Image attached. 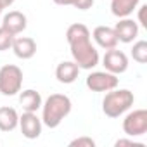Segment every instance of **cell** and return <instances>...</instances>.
<instances>
[{
    "instance_id": "cell-20",
    "label": "cell",
    "mask_w": 147,
    "mask_h": 147,
    "mask_svg": "<svg viewBox=\"0 0 147 147\" xmlns=\"http://www.w3.org/2000/svg\"><path fill=\"white\" fill-rule=\"evenodd\" d=\"M69 147H95V140L92 137H78L69 142Z\"/></svg>"
},
{
    "instance_id": "cell-2",
    "label": "cell",
    "mask_w": 147,
    "mask_h": 147,
    "mask_svg": "<svg viewBox=\"0 0 147 147\" xmlns=\"http://www.w3.org/2000/svg\"><path fill=\"white\" fill-rule=\"evenodd\" d=\"M73 102L64 94H52L42 104V123L49 128H57L62 119L71 113Z\"/></svg>"
},
{
    "instance_id": "cell-17",
    "label": "cell",
    "mask_w": 147,
    "mask_h": 147,
    "mask_svg": "<svg viewBox=\"0 0 147 147\" xmlns=\"http://www.w3.org/2000/svg\"><path fill=\"white\" fill-rule=\"evenodd\" d=\"M131 57H133V61H137L138 64H145V62H147V42H145V40H138V42L133 43Z\"/></svg>"
},
{
    "instance_id": "cell-24",
    "label": "cell",
    "mask_w": 147,
    "mask_h": 147,
    "mask_svg": "<svg viewBox=\"0 0 147 147\" xmlns=\"http://www.w3.org/2000/svg\"><path fill=\"white\" fill-rule=\"evenodd\" d=\"M2 12H4V5L0 4V19H2Z\"/></svg>"
},
{
    "instance_id": "cell-1",
    "label": "cell",
    "mask_w": 147,
    "mask_h": 147,
    "mask_svg": "<svg viewBox=\"0 0 147 147\" xmlns=\"http://www.w3.org/2000/svg\"><path fill=\"white\" fill-rule=\"evenodd\" d=\"M66 40H67V45L71 49L73 61L78 64L80 69L90 71L99 64V61H100L99 50L92 45L90 30L83 23L71 24L66 30Z\"/></svg>"
},
{
    "instance_id": "cell-6",
    "label": "cell",
    "mask_w": 147,
    "mask_h": 147,
    "mask_svg": "<svg viewBox=\"0 0 147 147\" xmlns=\"http://www.w3.org/2000/svg\"><path fill=\"white\" fill-rule=\"evenodd\" d=\"M118 75H113L109 71H92L85 80L87 88L92 92H109L118 87Z\"/></svg>"
},
{
    "instance_id": "cell-23",
    "label": "cell",
    "mask_w": 147,
    "mask_h": 147,
    "mask_svg": "<svg viewBox=\"0 0 147 147\" xmlns=\"http://www.w3.org/2000/svg\"><path fill=\"white\" fill-rule=\"evenodd\" d=\"M16 2V0H0V4L4 5V9H7V7H11L12 4Z\"/></svg>"
},
{
    "instance_id": "cell-18",
    "label": "cell",
    "mask_w": 147,
    "mask_h": 147,
    "mask_svg": "<svg viewBox=\"0 0 147 147\" xmlns=\"http://www.w3.org/2000/svg\"><path fill=\"white\" fill-rule=\"evenodd\" d=\"M54 4L57 5H71V7H75L78 11H88L94 7V2L95 0H52Z\"/></svg>"
},
{
    "instance_id": "cell-4",
    "label": "cell",
    "mask_w": 147,
    "mask_h": 147,
    "mask_svg": "<svg viewBox=\"0 0 147 147\" xmlns=\"http://www.w3.org/2000/svg\"><path fill=\"white\" fill-rule=\"evenodd\" d=\"M23 88V71L16 64H5L0 67V94L5 97L18 95Z\"/></svg>"
},
{
    "instance_id": "cell-7",
    "label": "cell",
    "mask_w": 147,
    "mask_h": 147,
    "mask_svg": "<svg viewBox=\"0 0 147 147\" xmlns=\"http://www.w3.org/2000/svg\"><path fill=\"white\" fill-rule=\"evenodd\" d=\"M102 66L106 67V71L113 73V75H121L128 69V55L123 50H118L116 47L109 49L102 57Z\"/></svg>"
},
{
    "instance_id": "cell-19",
    "label": "cell",
    "mask_w": 147,
    "mask_h": 147,
    "mask_svg": "<svg viewBox=\"0 0 147 147\" xmlns=\"http://www.w3.org/2000/svg\"><path fill=\"white\" fill-rule=\"evenodd\" d=\"M12 40H14V35L11 31H7L5 28L0 26V52H5L12 47Z\"/></svg>"
},
{
    "instance_id": "cell-9",
    "label": "cell",
    "mask_w": 147,
    "mask_h": 147,
    "mask_svg": "<svg viewBox=\"0 0 147 147\" xmlns=\"http://www.w3.org/2000/svg\"><path fill=\"white\" fill-rule=\"evenodd\" d=\"M0 26L5 28L7 31H11L14 36H18V35H21V33L26 30L28 19H26V16H24L23 12H19V11H11V12L4 14V18L0 19Z\"/></svg>"
},
{
    "instance_id": "cell-10",
    "label": "cell",
    "mask_w": 147,
    "mask_h": 147,
    "mask_svg": "<svg viewBox=\"0 0 147 147\" xmlns=\"http://www.w3.org/2000/svg\"><path fill=\"white\" fill-rule=\"evenodd\" d=\"M114 33L118 36V42L131 43L138 36V24H137V21H133L130 18H121L114 26Z\"/></svg>"
},
{
    "instance_id": "cell-16",
    "label": "cell",
    "mask_w": 147,
    "mask_h": 147,
    "mask_svg": "<svg viewBox=\"0 0 147 147\" xmlns=\"http://www.w3.org/2000/svg\"><path fill=\"white\" fill-rule=\"evenodd\" d=\"M140 0H111V12L116 18H130L137 11Z\"/></svg>"
},
{
    "instance_id": "cell-5",
    "label": "cell",
    "mask_w": 147,
    "mask_h": 147,
    "mask_svg": "<svg viewBox=\"0 0 147 147\" xmlns=\"http://www.w3.org/2000/svg\"><path fill=\"white\" fill-rule=\"evenodd\" d=\"M123 131L128 137H140L147 133V111L135 109L130 111L123 119Z\"/></svg>"
},
{
    "instance_id": "cell-3",
    "label": "cell",
    "mask_w": 147,
    "mask_h": 147,
    "mask_svg": "<svg viewBox=\"0 0 147 147\" xmlns=\"http://www.w3.org/2000/svg\"><path fill=\"white\" fill-rule=\"evenodd\" d=\"M135 102V95L133 92H130L128 88H113L106 94L104 100H102V113L107 118H119L121 114H125Z\"/></svg>"
},
{
    "instance_id": "cell-12",
    "label": "cell",
    "mask_w": 147,
    "mask_h": 147,
    "mask_svg": "<svg viewBox=\"0 0 147 147\" xmlns=\"http://www.w3.org/2000/svg\"><path fill=\"white\" fill-rule=\"evenodd\" d=\"M78 75H80V67L75 61H62L55 67V78L59 83H64V85L75 83Z\"/></svg>"
},
{
    "instance_id": "cell-21",
    "label": "cell",
    "mask_w": 147,
    "mask_h": 147,
    "mask_svg": "<svg viewBox=\"0 0 147 147\" xmlns=\"http://www.w3.org/2000/svg\"><path fill=\"white\" fill-rule=\"evenodd\" d=\"M123 145H133V147H144L142 142H133L130 138H119L114 142V147H123Z\"/></svg>"
},
{
    "instance_id": "cell-14",
    "label": "cell",
    "mask_w": 147,
    "mask_h": 147,
    "mask_svg": "<svg viewBox=\"0 0 147 147\" xmlns=\"http://www.w3.org/2000/svg\"><path fill=\"white\" fill-rule=\"evenodd\" d=\"M19 104L23 107V111H30V113H36L43 100H42V95L40 92L33 90V88H28V90H23L19 92Z\"/></svg>"
},
{
    "instance_id": "cell-11",
    "label": "cell",
    "mask_w": 147,
    "mask_h": 147,
    "mask_svg": "<svg viewBox=\"0 0 147 147\" xmlns=\"http://www.w3.org/2000/svg\"><path fill=\"white\" fill-rule=\"evenodd\" d=\"M11 49L18 59L28 61L36 54V42L31 36H14Z\"/></svg>"
},
{
    "instance_id": "cell-8",
    "label": "cell",
    "mask_w": 147,
    "mask_h": 147,
    "mask_svg": "<svg viewBox=\"0 0 147 147\" xmlns=\"http://www.w3.org/2000/svg\"><path fill=\"white\" fill-rule=\"evenodd\" d=\"M21 128V133L24 138L28 140H35L42 135V118L36 116V113H30V111H24L21 116H19V125Z\"/></svg>"
},
{
    "instance_id": "cell-15",
    "label": "cell",
    "mask_w": 147,
    "mask_h": 147,
    "mask_svg": "<svg viewBox=\"0 0 147 147\" xmlns=\"http://www.w3.org/2000/svg\"><path fill=\"white\" fill-rule=\"evenodd\" d=\"M19 125V114L14 107H0V131H14Z\"/></svg>"
},
{
    "instance_id": "cell-13",
    "label": "cell",
    "mask_w": 147,
    "mask_h": 147,
    "mask_svg": "<svg viewBox=\"0 0 147 147\" xmlns=\"http://www.w3.org/2000/svg\"><path fill=\"white\" fill-rule=\"evenodd\" d=\"M95 43L104 49V50H109V49H114L118 45V36L114 33V28H109V26H97L92 33Z\"/></svg>"
},
{
    "instance_id": "cell-22",
    "label": "cell",
    "mask_w": 147,
    "mask_h": 147,
    "mask_svg": "<svg viewBox=\"0 0 147 147\" xmlns=\"http://www.w3.org/2000/svg\"><path fill=\"white\" fill-rule=\"evenodd\" d=\"M137 9H138V21H137V24L147 28V21H145V11H147V5H140V7H137Z\"/></svg>"
}]
</instances>
